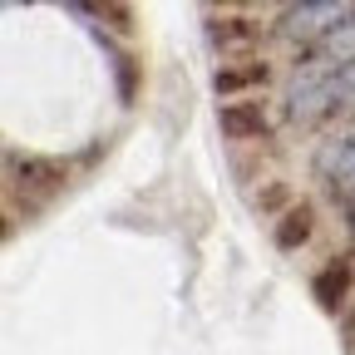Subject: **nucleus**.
Instances as JSON below:
<instances>
[{"label":"nucleus","instance_id":"nucleus-4","mask_svg":"<svg viewBox=\"0 0 355 355\" xmlns=\"http://www.w3.org/2000/svg\"><path fill=\"white\" fill-rule=\"evenodd\" d=\"M316 178L345 202H355V123H345L336 139L321 144L316 153Z\"/></svg>","mask_w":355,"mask_h":355},{"label":"nucleus","instance_id":"nucleus-11","mask_svg":"<svg viewBox=\"0 0 355 355\" xmlns=\"http://www.w3.org/2000/svg\"><path fill=\"white\" fill-rule=\"evenodd\" d=\"M350 237H355V202H350Z\"/></svg>","mask_w":355,"mask_h":355},{"label":"nucleus","instance_id":"nucleus-5","mask_svg":"<svg viewBox=\"0 0 355 355\" xmlns=\"http://www.w3.org/2000/svg\"><path fill=\"white\" fill-rule=\"evenodd\" d=\"M217 128H222V139H232V144H257V139L272 133V109L261 99H232V104L217 109Z\"/></svg>","mask_w":355,"mask_h":355},{"label":"nucleus","instance_id":"nucleus-6","mask_svg":"<svg viewBox=\"0 0 355 355\" xmlns=\"http://www.w3.org/2000/svg\"><path fill=\"white\" fill-rule=\"evenodd\" d=\"M272 84V64L266 60H232V64H217L212 74V89L217 94H242V89H266Z\"/></svg>","mask_w":355,"mask_h":355},{"label":"nucleus","instance_id":"nucleus-9","mask_svg":"<svg viewBox=\"0 0 355 355\" xmlns=\"http://www.w3.org/2000/svg\"><path fill=\"white\" fill-rule=\"evenodd\" d=\"M261 35H266V25H252L247 15H212V25H207V40L217 50H247Z\"/></svg>","mask_w":355,"mask_h":355},{"label":"nucleus","instance_id":"nucleus-10","mask_svg":"<svg viewBox=\"0 0 355 355\" xmlns=\"http://www.w3.org/2000/svg\"><path fill=\"white\" fill-rule=\"evenodd\" d=\"M336 89H340V114H350L355 109V60L336 64Z\"/></svg>","mask_w":355,"mask_h":355},{"label":"nucleus","instance_id":"nucleus-7","mask_svg":"<svg viewBox=\"0 0 355 355\" xmlns=\"http://www.w3.org/2000/svg\"><path fill=\"white\" fill-rule=\"evenodd\" d=\"M311 296H316L326 311H340V306H345V296H350V261H345V257L326 261L321 272L311 277Z\"/></svg>","mask_w":355,"mask_h":355},{"label":"nucleus","instance_id":"nucleus-8","mask_svg":"<svg viewBox=\"0 0 355 355\" xmlns=\"http://www.w3.org/2000/svg\"><path fill=\"white\" fill-rule=\"evenodd\" d=\"M277 247L282 252H296V247H306L311 237H316V207L311 202H291L286 212H282V222H277Z\"/></svg>","mask_w":355,"mask_h":355},{"label":"nucleus","instance_id":"nucleus-2","mask_svg":"<svg viewBox=\"0 0 355 355\" xmlns=\"http://www.w3.org/2000/svg\"><path fill=\"white\" fill-rule=\"evenodd\" d=\"M69 183V168L60 158H44V153H25V158H10V207L25 202V217L44 212Z\"/></svg>","mask_w":355,"mask_h":355},{"label":"nucleus","instance_id":"nucleus-1","mask_svg":"<svg viewBox=\"0 0 355 355\" xmlns=\"http://www.w3.org/2000/svg\"><path fill=\"white\" fill-rule=\"evenodd\" d=\"M286 119L291 123H321L331 114H340V89H336V60L326 55H306L291 74H286Z\"/></svg>","mask_w":355,"mask_h":355},{"label":"nucleus","instance_id":"nucleus-3","mask_svg":"<svg viewBox=\"0 0 355 355\" xmlns=\"http://www.w3.org/2000/svg\"><path fill=\"white\" fill-rule=\"evenodd\" d=\"M355 20V10L350 6H291V10H282V25H277V35H286L291 44H321L340 30V25H350Z\"/></svg>","mask_w":355,"mask_h":355}]
</instances>
